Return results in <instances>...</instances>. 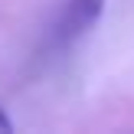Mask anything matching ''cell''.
Segmentation results:
<instances>
[{"label":"cell","instance_id":"obj_1","mask_svg":"<svg viewBox=\"0 0 134 134\" xmlns=\"http://www.w3.org/2000/svg\"><path fill=\"white\" fill-rule=\"evenodd\" d=\"M102 13H105V0H65V7L52 23V43L56 46L75 43L82 33H88L102 20Z\"/></svg>","mask_w":134,"mask_h":134},{"label":"cell","instance_id":"obj_2","mask_svg":"<svg viewBox=\"0 0 134 134\" xmlns=\"http://www.w3.org/2000/svg\"><path fill=\"white\" fill-rule=\"evenodd\" d=\"M10 131H13V121L7 118V111L0 108V134H10Z\"/></svg>","mask_w":134,"mask_h":134}]
</instances>
